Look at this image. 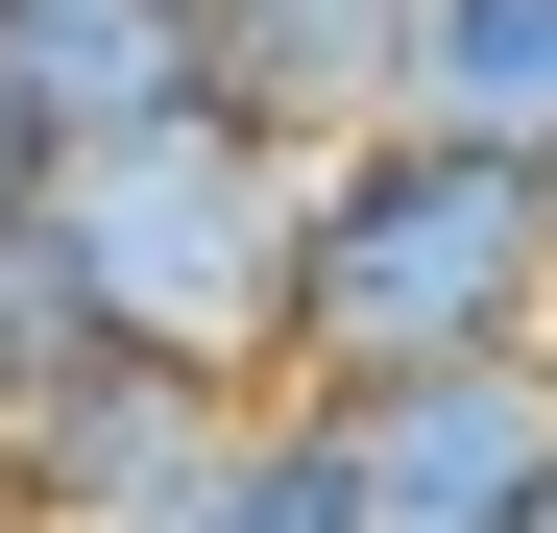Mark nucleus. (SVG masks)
Listing matches in <instances>:
<instances>
[{"label": "nucleus", "instance_id": "nucleus-6", "mask_svg": "<svg viewBox=\"0 0 557 533\" xmlns=\"http://www.w3.org/2000/svg\"><path fill=\"white\" fill-rule=\"evenodd\" d=\"M219 25V98L267 146H363V122H412V0H195Z\"/></svg>", "mask_w": 557, "mask_h": 533}, {"label": "nucleus", "instance_id": "nucleus-9", "mask_svg": "<svg viewBox=\"0 0 557 533\" xmlns=\"http://www.w3.org/2000/svg\"><path fill=\"white\" fill-rule=\"evenodd\" d=\"M170 533H363V461H339V412H315V388H267V412L219 436V485L170 509Z\"/></svg>", "mask_w": 557, "mask_h": 533}, {"label": "nucleus", "instance_id": "nucleus-10", "mask_svg": "<svg viewBox=\"0 0 557 533\" xmlns=\"http://www.w3.org/2000/svg\"><path fill=\"white\" fill-rule=\"evenodd\" d=\"M0 195H49V146H25V122H0Z\"/></svg>", "mask_w": 557, "mask_h": 533}, {"label": "nucleus", "instance_id": "nucleus-11", "mask_svg": "<svg viewBox=\"0 0 557 533\" xmlns=\"http://www.w3.org/2000/svg\"><path fill=\"white\" fill-rule=\"evenodd\" d=\"M533 533H557V509H533Z\"/></svg>", "mask_w": 557, "mask_h": 533}, {"label": "nucleus", "instance_id": "nucleus-3", "mask_svg": "<svg viewBox=\"0 0 557 533\" xmlns=\"http://www.w3.org/2000/svg\"><path fill=\"white\" fill-rule=\"evenodd\" d=\"M363 533H533L557 509V339H485V364H388V388H315Z\"/></svg>", "mask_w": 557, "mask_h": 533}, {"label": "nucleus", "instance_id": "nucleus-1", "mask_svg": "<svg viewBox=\"0 0 557 533\" xmlns=\"http://www.w3.org/2000/svg\"><path fill=\"white\" fill-rule=\"evenodd\" d=\"M557 339V146L485 122H363L292 195V388H388V364H485Z\"/></svg>", "mask_w": 557, "mask_h": 533}, {"label": "nucleus", "instance_id": "nucleus-8", "mask_svg": "<svg viewBox=\"0 0 557 533\" xmlns=\"http://www.w3.org/2000/svg\"><path fill=\"white\" fill-rule=\"evenodd\" d=\"M73 364H146V339L98 315V266H73V219H49V195H0V412H49Z\"/></svg>", "mask_w": 557, "mask_h": 533}, {"label": "nucleus", "instance_id": "nucleus-5", "mask_svg": "<svg viewBox=\"0 0 557 533\" xmlns=\"http://www.w3.org/2000/svg\"><path fill=\"white\" fill-rule=\"evenodd\" d=\"M170 98H219V25H195V0H0V122H25L49 170L122 146V122H170Z\"/></svg>", "mask_w": 557, "mask_h": 533}, {"label": "nucleus", "instance_id": "nucleus-7", "mask_svg": "<svg viewBox=\"0 0 557 533\" xmlns=\"http://www.w3.org/2000/svg\"><path fill=\"white\" fill-rule=\"evenodd\" d=\"M412 122L557 146V0H412Z\"/></svg>", "mask_w": 557, "mask_h": 533}, {"label": "nucleus", "instance_id": "nucleus-2", "mask_svg": "<svg viewBox=\"0 0 557 533\" xmlns=\"http://www.w3.org/2000/svg\"><path fill=\"white\" fill-rule=\"evenodd\" d=\"M292 195H315V146H267L243 98H170V122H122V146L49 170L98 315L146 339V364H219V388L292 364Z\"/></svg>", "mask_w": 557, "mask_h": 533}, {"label": "nucleus", "instance_id": "nucleus-4", "mask_svg": "<svg viewBox=\"0 0 557 533\" xmlns=\"http://www.w3.org/2000/svg\"><path fill=\"white\" fill-rule=\"evenodd\" d=\"M243 412L267 388H219V364H73L49 412H0V533H170Z\"/></svg>", "mask_w": 557, "mask_h": 533}]
</instances>
